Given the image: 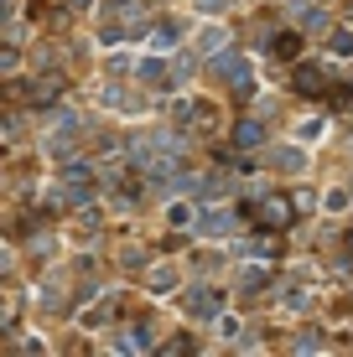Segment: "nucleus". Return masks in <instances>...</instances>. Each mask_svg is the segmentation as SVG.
Wrapping results in <instances>:
<instances>
[{"instance_id":"nucleus-1","label":"nucleus","mask_w":353,"mask_h":357,"mask_svg":"<svg viewBox=\"0 0 353 357\" xmlns=\"http://www.w3.org/2000/svg\"><path fill=\"white\" fill-rule=\"evenodd\" d=\"M208 73H218V78H229V83H239V93L254 89V68H250L239 52H218L213 63H208Z\"/></svg>"},{"instance_id":"nucleus-2","label":"nucleus","mask_w":353,"mask_h":357,"mask_svg":"<svg viewBox=\"0 0 353 357\" xmlns=\"http://www.w3.org/2000/svg\"><path fill=\"white\" fill-rule=\"evenodd\" d=\"M63 192L78 202V197H89L94 192V171L89 166H68V176H63Z\"/></svg>"},{"instance_id":"nucleus-3","label":"nucleus","mask_w":353,"mask_h":357,"mask_svg":"<svg viewBox=\"0 0 353 357\" xmlns=\"http://www.w3.org/2000/svg\"><path fill=\"white\" fill-rule=\"evenodd\" d=\"M291 83H296V93H322V68L317 63H301Z\"/></svg>"},{"instance_id":"nucleus-4","label":"nucleus","mask_w":353,"mask_h":357,"mask_svg":"<svg viewBox=\"0 0 353 357\" xmlns=\"http://www.w3.org/2000/svg\"><path fill=\"white\" fill-rule=\"evenodd\" d=\"M218 305H224V301H218V290H192L187 295V311L192 316H218Z\"/></svg>"},{"instance_id":"nucleus-5","label":"nucleus","mask_w":353,"mask_h":357,"mask_svg":"<svg viewBox=\"0 0 353 357\" xmlns=\"http://www.w3.org/2000/svg\"><path fill=\"white\" fill-rule=\"evenodd\" d=\"M271 52H275V57H296V52H301V36H296V31L271 36Z\"/></svg>"},{"instance_id":"nucleus-6","label":"nucleus","mask_w":353,"mask_h":357,"mask_svg":"<svg viewBox=\"0 0 353 357\" xmlns=\"http://www.w3.org/2000/svg\"><path fill=\"white\" fill-rule=\"evenodd\" d=\"M234 140H239V145H245V151H250V145H265V130H260V125H254V119H239V130H234Z\"/></svg>"},{"instance_id":"nucleus-7","label":"nucleus","mask_w":353,"mask_h":357,"mask_svg":"<svg viewBox=\"0 0 353 357\" xmlns=\"http://www.w3.org/2000/svg\"><path fill=\"white\" fill-rule=\"evenodd\" d=\"M203 233L224 238V233H234V218H229V213H208V218H203Z\"/></svg>"},{"instance_id":"nucleus-8","label":"nucleus","mask_w":353,"mask_h":357,"mask_svg":"<svg viewBox=\"0 0 353 357\" xmlns=\"http://www.w3.org/2000/svg\"><path fill=\"white\" fill-rule=\"evenodd\" d=\"M296 21H301V26H322L327 16H322L317 6H312V0H296Z\"/></svg>"},{"instance_id":"nucleus-9","label":"nucleus","mask_w":353,"mask_h":357,"mask_svg":"<svg viewBox=\"0 0 353 357\" xmlns=\"http://www.w3.org/2000/svg\"><path fill=\"white\" fill-rule=\"evenodd\" d=\"M286 218H291V202L271 197V202H265V223H286Z\"/></svg>"},{"instance_id":"nucleus-10","label":"nucleus","mask_w":353,"mask_h":357,"mask_svg":"<svg viewBox=\"0 0 353 357\" xmlns=\"http://www.w3.org/2000/svg\"><path fill=\"white\" fill-rule=\"evenodd\" d=\"M198 47H203V52H218V47H224V31H218V26H203V31H198Z\"/></svg>"},{"instance_id":"nucleus-11","label":"nucleus","mask_w":353,"mask_h":357,"mask_svg":"<svg viewBox=\"0 0 353 357\" xmlns=\"http://www.w3.org/2000/svg\"><path fill=\"white\" fill-rule=\"evenodd\" d=\"M120 347H130V352H145V347H151V326H136V331H130V342H120Z\"/></svg>"},{"instance_id":"nucleus-12","label":"nucleus","mask_w":353,"mask_h":357,"mask_svg":"<svg viewBox=\"0 0 353 357\" xmlns=\"http://www.w3.org/2000/svg\"><path fill=\"white\" fill-rule=\"evenodd\" d=\"M333 52L338 57H353V31H333Z\"/></svg>"},{"instance_id":"nucleus-13","label":"nucleus","mask_w":353,"mask_h":357,"mask_svg":"<svg viewBox=\"0 0 353 357\" xmlns=\"http://www.w3.org/2000/svg\"><path fill=\"white\" fill-rule=\"evenodd\" d=\"M141 78H145V83H161V78H166V68H161V63H145V68H141Z\"/></svg>"},{"instance_id":"nucleus-14","label":"nucleus","mask_w":353,"mask_h":357,"mask_svg":"<svg viewBox=\"0 0 353 357\" xmlns=\"http://www.w3.org/2000/svg\"><path fill=\"white\" fill-rule=\"evenodd\" d=\"M172 42H177V26H161V31H156V47H161V52H166Z\"/></svg>"},{"instance_id":"nucleus-15","label":"nucleus","mask_w":353,"mask_h":357,"mask_svg":"<svg viewBox=\"0 0 353 357\" xmlns=\"http://www.w3.org/2000/svg\"><path fill=\"white\" fill-rule=\"evenodd\" d=\"M172 223H177V228H182V223H192V207H187V202H177V207H172Z\"/></svg>"},{"instance_id":"nucleus-16","label":"nucleus","mask_w":353,"mask_h":357,"mask_svg":"<svg viewBox=\"0 0 353 357\" xmlns=\"http://www.w3.org/2000/svg\"><path fill=\"white\" fill-rule=\"evenodd\" d=\"M224 6H229V0H203V10H213V16H218Z\"/></svg>"}]
</instances>
